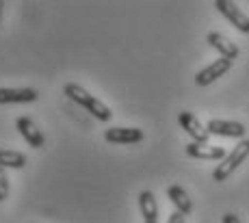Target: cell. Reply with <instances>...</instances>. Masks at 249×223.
I'll return each mask as SVG.
<instances>
[{"mask_svg":"<svg viewBox=\"0 0 249 223\" xmlns=\"http://www.w3.org/2000/svg\"><path fill=\"white\" fill-rule=\"evenodd\" d=\"M63 93L71 100V102H76L78 106H83L85 111H89L91 115L95 117V120H100V121H111V117H113L111 108H108L107 104L102 102V100H98L95 96H91L87 89H83L80 85L68 83V85L63 87Z\"/></svg>","mask_w":249,"mask_h":223,"instance_id":"6da1fadb","label":"cell"},{"mask_svg":"<svg viewBox=\"0 0 249 223\" xmlns=\"http://www.w3.org/2000/svg\"><path fill=\"white\" fill-rule=\"evenodd\" d=\"M247 156H249V139H241V141L236 143V148H234V150L226 156V158H223L221 163L214 167L213 180H214V182H226L230 175H232L238 167H241L243 160H245Z\"/></svg>","mask_w":249,"mask_h":223,"instance_id":"7a4b0ae2","label":"cell"},{"mask_svg":"<svg viewBox=\"0 0 249 223\" xmlns=\"http://www.w3.org/2000/svg\"><path fill=\"white\" fill-rule=\"evenodd\" d=\"M214 7H217V11L221 13V16L226 17V20L236 28V31H241V33H245L247 35L249 33V17L241 11V7H238L236 2H230V0H217Z\"/></svg>","mask_w":249,"mask_h":223,"instance_id":"3957f363","label":"cell"},{"mask_svg":"<svg viewBox=\"0 0 249 223\" xmlns=\"http://www.w3.org/2000/svg\"><path fill=\"white\" fill-rule=\"evenodd\" d=\"M178 124L182 130L193 139V143H208V137H210L208 130H206V126H202V121H199L193 113L182 111L178 115Z\"/></svg>","mask_w":249,"mask_h":223,"instance_id":"277c9868","label":"cell"},{"mask_svg":"<svg viewBox=\"0 0 249 223\" xmlns=\"http://www.w3.org/2000/svg\"><path fill=\"white\" fill-rule=\"evenodd\" d=\"M143 130L139 128H108L104 132V141L113 145H132V143H141L143 141Z\"/></svg>","mask_w":249,"mask_h":223,"instance_id":"5b68a950","label":"cell"},{"mask_svg":"<svg viewBox=\"0 0 249 223\" xmlns=\"http://www.w3.org/2000/svg\"><path fill=\"white\" fill-rule=\"evenodd\" d=\"M208 135H217V137H232V139H245V130L247 128L241 121H228V120H210L206 124Z\"/></svg>","mask_w":249,"mask_h":223,"instance_id":"8992f818","label":"cell"},{"mask_svg":"<svg viewBox=\"0 0 249 223\" xmlns=\"http://www.w3.org/2000/svg\"><path fill=\"white\" fill-rule=\"evenodd\" d=\"M230 68H232V61L217 59L214 63H210L208 68L199 69L197 76H195V83H197L199 87H208V85H213L214 80H219L221 76H226L230 72Z\"/></svg>","mask_w":249,"mask_h":223,"instance_id":"52a82bcc","label":"cell"},{"mask_svg":"<svg viewBox=\"0 0 249 223\" xmlns=\"http://www.w3.org/2000/svg\"><path fill=\"white\" fill-rule=\"evenodd\" d=\"M16 128L20 130V135L24 137V141H26L31 148L39 150V148H44V145H46L44 132L35 126V121H33L31 117H18V120H16Z\"/></svg>","mask_w":249,"mask_h":223,"instance_id":"ba28073f","label":"cell"},{"mask_svg":"<svg viewBox=\"0 0 249 223\" xmlns=\"http://www.w3.org/2000/svg\"><path fill=\"white\" fill-rule=\"evenodd\" d=\"M206 41H208V44L213 46L219 54H221V59L234 61V59H238V54H241L238 46L234 44V41H230L226 35H221V33H214V31L208 33V35H206Z\"/></svg>","mask_w":249,"mask_h":223,"instance_id":"9c48e42d","label":"cell"},{"mask_svg":"<svg viewBox=\"0 0 249 223\" xmlns=\"http://www.w3.org/2000/svg\"><path fill=\"white\" fill-rule=\"evenodd\" d=\"M186 154L191 156V158H197V160H223L226 158V150L219 148V145H208V143H193L191 141L189 145H186Z\"/></svg>","mask_w":249,"mask_h":223,"instance_id":"30bf717a","label":"cell"},{"mask_svg":"<svg viewBox=\"0 0 249 223\" xmlns=\"http://www.w3.org/2000/svg\"><path fill=\"white\" fill-rule=\"evenodd\" d=\"M39 93L35 89H4L0 87V104H24L35 102Z\"/></svg>","mask_w":249,"mask_h":223,"instance_id":"8fae6325","label":"cell"},{"mask_svg":"<svg viewBox=\"0 0 249 223\" xmlns=\"http://www.w3.org/2000/svg\"><path fill=\"white\" fill-rule=\"evenodd\" d=\"M167 197H169V202L176 206V210L180 212V215H191L193 212V202H191V197L186 195V191L180 187V184H171L169 189H167Z\"/></svg>","mask_w":249,"mask_h":223,"instance_id":"7c38bea8","label":"cell"},{"mask_svg":"<svg viewBox=\"0 0 249 223\" xmlns=\"http://www.w3.org/2000/svg\"><path fill=\"white\" fill-rule=\"evenodd\" d=\"M139 210L145 221H159V202L152 191H143L139 195Z\"/></svg>","mask_w":249,"mask_h":223,"instance_id":"4fadbf2b","label":"cell"},{"mask_svg":"<svg viewBox=\"0 0 249 223\" xmlns=\"http://www.w3.org/2000/svg\"><path fill=\"white\" fill-rule=\"evenodd\" d=\"M26 156L18 150H0V167L2 169H24L26 167Z\"/></svg>","mask_w":249,"mask_h":223,"instance_id":"5bb4252c","label":"cell"},{"mask_svg":"<svg viewBox=\"0 0 249 223\" xmlns=\"http://www.w3.org/2000/svg\"><path fill=\"white\" fill-rule=\"evenodd\" d=\"M9 197V178H7V172L0 167V202Z\"/></svg>","mask_w":249,"mask_h":223,"instance_id":"9a60e30c","label":"cell"},{"mask_svg":"<svg viewBox=\"0 0 249 223\" xmlns=\"http://www.w3.org/2000/svg\"><path fill=\"white\" fill-rule=\"evenodd\" d=\"M184 219H186V217H184V215H180V212L176 210V212H171V215H169L167 223H184Z\"/></svg>","mask_w":249,"mask_h":223,"instance_id":"2e32d148","label":"cell"},{"mask_svg":"<svg viewBox=\"0 0 249 223\" xmlns=\"http://www.w3.org/2000/svg\"><path fill=\"white\" fill-rule=\"evenodd\" d=\"M223 223H241L236 215H232V212H228V215H223Z\"/></svg>","mask_w":249,"mask_h":223,"instance_id":"e0dca14e","label":"cell"},{"mask_svg":"<svg viewBox=\"0 0 249 223\" xmlns=\"http://www.w3.org/2000/svg\"><path fill=\"white\" fill-rule=\"evenodd\" d=\"M2 11H4V2L0 0V22H2Z\"/></svg>","mask_w":249,"mask_h":223,"instance_id":"ac0fdd59","label":"cell"},{"mask_svg":"<svg viewBox=\"0 0 249 223\" xmlns=\"http://www.w3.org/2000/svg\"><path fill=\"white\" fill-rule=\"evenodd\" d=\"M145 223H159V221H145Z\"/></svg>","mask_w":249,"mask_h":223,"instance_id":"d6986e66","label":"cell"}]
</instances>
